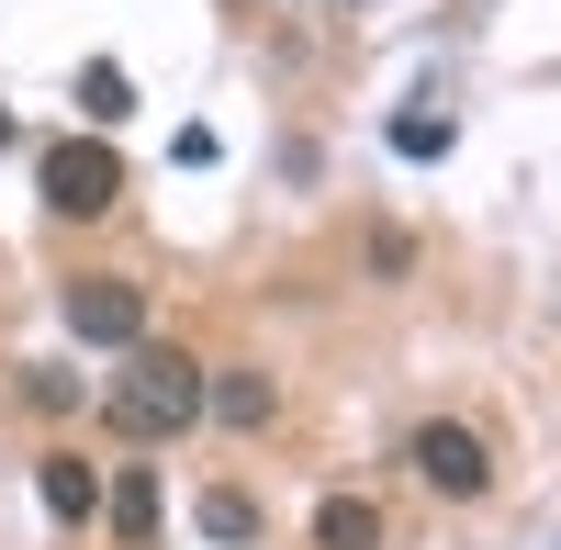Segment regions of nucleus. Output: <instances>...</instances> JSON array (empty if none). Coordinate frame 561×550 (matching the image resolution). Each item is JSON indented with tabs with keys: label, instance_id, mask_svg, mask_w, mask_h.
Instances as JSON below:
<instances>
[{
	"label": "nucleus",
	"instance_id": "nucleus-11",
	"mask_svg": "<svg viewBox=\"0 0 561 550\" xmlns=\"http://www.w3.org/2000/svg\"><path fill=\"white\" fill-rule=\"evenodd\" d=\"M192 517H203L214 539H259V506H248V494H225V483L203 494V506H192Z\"/></svg>",
	"mask_w": 561,
	"mask_h": 550
},
{
	"label": "nucleus",
	"instance_id": "nucleus-2",
	"mask_svg": "<svg viewBox=\"0 0 561 550\" xmlns=\"http://www.w3.org/2000/svg\"><path fill=\"white\" fill-rule=\"evenodd\" d=\"M34 180H45V214H68V225H90V214H113V203H124V158L102 147V135H68V147H45Z\"/></svg>",
	"mask_w": 561,
	"mask_h": 550
},
{
	"label": "nucleus",
	"instance_id": "nucleus-8",
	"mask_svg": "<svg viewBox=\"0 0 561 550\" xmlns=\"http://www.w3.org/2000/svg\"><path fill=\"white\" fill-rule=\"evenodd\" d=\"M68 102L90 113V135H102V124H124V113H135V79H124L113 57H90V68H79V90H68Z\"/></svg>",
	"mask_w": 561,
	"mask_h": 550
},
{
	"label": "nucleus",
	"instance_id": "nucleus-9",
	"mask_svg": "<svg viewBox=\"0 0 561 550\" xmlns=\"http://www.w3.org/2000/svg\"><path fill=\"white\" fill-rule=\"evenodd\" d=\"M214 416H225V427H270V382H259V371H225V382H214Z\"/></svg>",
	"mask_w": 561,
	"mask_h": 550
},
{
	"label": "nucleus",
	"instance_id": "nucleus-7",
	"mask_svg": "<svg viewBox=\"0 0 561 550\" xmlns=\"http://www.w3.org/2000/svg\"><path fill=\"white\" fill-rule=\"evenodd\" d=\"M314 550H382V506H370V494H325L314 506Z\"/></svg>",
	"mask_w": 561,
	"mask_h": 550
},
{
	"label": "nucleus",
	"instance_id": "nucleus-12",
	"mask_svg": "<svg viewBox=\"0 0 561 550\" xmlns=\"http://www.w3.org/2000/svg\"><path fill=\"white\" fill-rule=\"evenodd\" d=\"M0 147H12V113H0Z\"/></svg>",
	"mask_w": 561,
	"mask_h": 550
},
{
	"label": "nucleus",
	"instance_id": "nucleus-6",
	"mask_svg": "<svg viewBox=\"0 0 561 550\" xmlns=\"http://www.w3.org/2000/svg\"><path fill=\"white\" fill-rule=\"evenodd\" d=\"M102 528H113L124 550H158V472H147V461H124V472L102 483Z\"/></svg>",
	"mask_w": 561,
	"mask_h": 550
},
{
	"label": "nucleus",
	"instance_id": "nucleus-4",
	"mask_svg": "<svg viewBox=\"0 0 561 550\" xmlns=\"http://www.w3.org/2000/svg\"><path fill=\"white\" fill-rule=\"evenodd\" d=\"M57 303H68V326H79L90 348H135V337H147V293L113 282V270H79Z\"/></svg>",
	"mask_w": 561,
	"mask_h": 550
},
{
	"label": "nucleus",
	"instance_id": "nucleus-10",
	"mask_svg": "<svg viewBox=\"0 0 561 550\" xmlns=\"http://www.w3.org/2000/svg\"><path fill=\"white\" fill-rule=\"evenodd\" d=\"M449 113H393V158H449Z\"/></svg>",
	"mask_w": 561,
	"mask_h": 550
},
{
	"label": "nucleus",
	"instance_id": "nucleus-5",
	"mask_svg": "<svg viewBox=\"0 0 561 550\" xmlns=\"http://www.w3.org/2000/svg\"><path fill=\"white\" fill-rule=\"evenodd\" d=\"M34 506L57 528H90V517H102V472H90L79 449H45V461H34Z\"/></svg>",
	"mask_w": 561,
	"mask_h": 550
},
{
	"label": "nucleus",
	"instance_id": "nucleus-3",
	"mask_svg": "<svg viewBox=\"0 0 561 550\" xmlns=\"http://www.w3.org/2000/svg\"><path fill=\"white\" fill-rule=\"evenodd\" d=\"M415 483H427V494H460V506H472V494H494V449H483V427L427 416V427H415Z\"/></svg>",
	"mask_w": 561,
	"mask_h": 550
},
{
	"label": "nucleus",
	"instance_id": "nucleus-1",
	"mask_svg": "<svg viewBox=\"0 0 561 550\" xmlns=\"http://www.w3.org/2000/svg\"><path fill=\"white\" fill-rule=\"evenodd\" d=\"M203 404H214V382H203L192 348H135L124 371L102 382V427L113 438H180Z\"/></svg>",
	"mask_w": 561,
	"mask_h": 550
}]
</instances>
